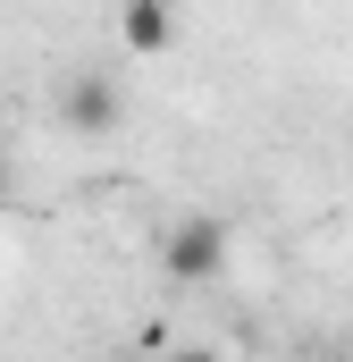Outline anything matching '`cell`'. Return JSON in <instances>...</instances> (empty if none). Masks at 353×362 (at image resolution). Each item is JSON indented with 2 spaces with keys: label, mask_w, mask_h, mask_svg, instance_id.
Instances as JSON below:
<instances>
[{
  "label": "cell",
  "mask_w": 353,
  "mask_h": 362,
  "mask_svg": "<svg viewBox=\"0 0 353 362\" xmlns=\"http://www.w3.org/2000/svg\"><path fill=\"white\" fill-rule=\"evenodd\" d=\"M59 118H68L76 135H109V127L126 118V101H118V85H109L101 68H85V76H68V93H59Z\"/></svg>",
  "instance_id": "cell-3"
},
{
  "label": "cell",
  "mask_w": 353,
  "mask_h": 362,
  "mask_svg": "<svg viewBox=\"0 0 353 362\" xmlns=\"http://www.w3.org/2000/svg\"><path fill=\"white\" fill-rule=\"evenodd\" d=\"M109 25H118V42H126L135 59L176 51V0H118V8H109Z\"/></svg>",
  "instance_id": "cell-2"
},
{
  "label": "cell",
  "mask_w": 353,
  "mask_h": 362,
  "mask_svg": "<svg viewBox=\"0 0 353 362\" xmlns=\"http://www.w3.org/2000/svg\"><path fill=\"white\" fill-rule=\"evenodd\" d=\"M160 362H219V354H202V346H176V354H160Z\"/></svg>",
  "instance_id": "cell-4"
},
{
  "label": "cell",
  "mask_w": 353,
  "mask_h": 362,
  "mask_svg": "<svg viewBox=\"0 0 353 362\" xmlns=\"http://www.w3.org/2000/svg\"><path fill=\"white\" fill-rule=\"evenodd\" d=\"M0 202H8V160H0Z\"/></svg>",
  "instance_id": "cell-5"
},
{
  "label": "cell",
  "mask_w": 353,
  "mask_h": 362,
  "mask_svg": "<svg viewBox=\"0 0 353 362\" xmlns=\"http://www.w3.org/2000/svg\"><path fill=\"white\" fill-rule=\"evenodd\" d=\"M160 270L176 286H202V278L227 270V219H210V211H193V219H176L169 236H160Z\"/></svg>",
  "instance_id": "cell-1"
}]
</instances>
